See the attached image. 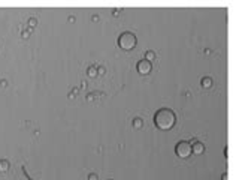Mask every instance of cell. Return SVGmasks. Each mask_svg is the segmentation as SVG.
<instances>
[{"label":"cell","instance_id":"2e32d148","mask_svg":"<svg viewBox=\"0 0 236 180\" xmlns=\"http://www.w3.org/2000/svg\"><path fill=\"white\" fill-rule=\"evenodd\" d=\"M81 87H82V89H87V83L82 81V83H81Z\"/></svg>","mask_w":236,"mask_h":180},{"label":"cell","instance_id":"6da1fadb","mask_svg":"<svg viewBox=\"0 0 236 180\" xmlns=\"http://www.w3.org/2000/svg\"><path fill=\"white\" fill-rule=\"evenodd\" d=\"M175 122H176V117L173 114L172 110L169 108H162L156 113L154 116V123L156 126L160 129V131H169L175 126Z\"/></svg>","mask_w":236,"mask_h":180},{"label":"cell","instance_id":"e0dca14e","mask_svg":"<svg viewBox=\"0 0 236 180\" xmlns=\"http://www.w3.org/2000/svg\"><path fill=\"white\" fill-rule=\"evenodd\" d=\"M221 180H229V177H227V174H223V177H221Z\"/></svg>","mask_w":236,"mask_h":180},{"label":"cell","instance_id":"ac0fdd59","mask_svg":"<svg viewBox=\"0 0 236 180\" xmlns=\"http://www.w3.org/2000/svg\"><path fill=\"white\" fill-rule=\"evenodd\" d=\"M93 21H99V15H94V17H93Z\"/></svg>","mask_w":236,"mask_h":180},{"label":"cell","instance_id":"30bf717a","mask_svg":"<svg viewBox=\"0 0 236 180\" xmlns=\"http://www.w3.org/2000/svg\"><path fill=\"white\" fill-rule=\"evenodd\" d=\"M133 128L135 129H141L142 128V119H133Z\"/></svg>","mask_w":236,"mask_h":180},{"label":"cell","instance_id":"4fadbf2b","mask_svg":"<svg viewBox=\"0 0 236 180\" xmlns=\"http://www.w3.org/2000/svg\"><path fill=\"white\" fill-rule=\"evenodd\" d=\"M21 36H23L24 39H27V38L30 36V32H23V33H21Z\"/></svg>","mask_w":236,"mask_h":180},{"label":"cell","instance_id":"8992f818","mask_svg":"<svg viewBox=\"0 0 236 180\" xmlns=\"http://www.w3.org/2000/svg\"><path fill=\"white\" fill-rule=\"evenodd\" d=\"M200 84H202V87H203V89H209V87L212 86V80H211L209 77H205V78H202Z\"/></svg>","mask_w":236,"mask_h":180},{"label":"cell","instance_id":"9c48e42d","mask_svg":"<svg viewBox=\"0 0 236 180\" xmlns=\"http://www.w3.org/2000/svg\"><path fill=\"white\" fill-rule=\"evenodd\" d=\"M154 59H156V54H154V51H146V53H145V60H146V62H149V63H151Z\"/></svg>","mask_w":236,"mask_h":180},{"label":"cell","instance_id":"d6986e66","mask_svg":"<svg viewBox=\"0 0 236 180\" xmlns=\"http://www.w3.org/2000/svg\"><path fill=\"white\" fill-rule=\"evenodd\" d=\"M69 21H70V23H75V17H69Z\"/></svg>","mask_w":236,"mask_h":180},{"label":"cell","instance_id":"ba28073f","mask_svg":"<svg viewBox=\"0 0 236 180\" xmlns=\"http://www.w3.org/2000/svg\"><path fill=\"white\" fill-rule=\"evenodd\" d=\"M87 74H88V77L96 78L97 77V66H90V68L87 69Z\"/></svg>","mask_w":236,"mask_h":180},{"label":"cell","instance_id":"7c38bea8","mask_svg":"<svg viewBox=\"0 0 236 180\" xmlns=\"http://www.w3.org/2000/svg\"><path fill=\"white\" fill-rule=\"evenodd\" d=\"M36 24H38L36 18H30V20H28V26H30V27H34Z\"/></svg>","mask_w":236,"mask_h":180},{"label":"cell","instance_id":"3957f363","mask_svg":"<svg viewBox=\"0 0 236 180\" xmlns=\"http://www.w3.org/2000/svg\"><path fill=\"white\" fill-rule=\"evenodd\" d=\"M175 152H176V155H178V158H181V159H187L190 155H191V144L187 143V141H181V143L176 144Z\"/></svg>","mask_w":236,"mask_h":180},{"label":"cell","instance_id":"52a82bcc","mask_svg":"<svg viewBox=\"0 0 236 180\" xmlns=\"http://www.w3.org/2000/svg\"><path fill=\"white\" fill-rule=\"evenodd\" d=\"M9 171V162L6 159H2L0 161V173H6Z\"/></svg>","mask_w":236,"mask_h":180},{"label":"cell","instance_id":"5b68a950","mask_svg":"<svg viewBox=\"0 0 236 180\" xmlns=\"http://www.w3.org/2000/svg\"><path fill=\"white\" fill-rule=\"evenodd\" d=\"M203 152H205V146H203V143H200V141H194L193 146H191V153L202 155Z\"/></svg>","mask_w":236,"mask_h":180},{"label":"cell","instance_id":"8fae6325","mask_svg":"<svg viewBox=\"0 0 236 180\" xmlns=\"http://www.w3.org/2000/svg\"><path fill=\"white\" fill-rule=\"evenodd\" d=\"M105 72H106V69L103 66H97V75H105Z\"/></svg>","mask_w":236,"mask_h":180},{"label":"cell","instance_id":"9a60e30c","mask_svg":"<svg viewBox=\"0 0 236 180\" xmlns=\"http://www.w3.org/2000/svg\"><path fill=\"white\" fill-rule=\"evenodd\" d=\"M0 86H2V87H6V86H8V83H6L5 80H2V81H0Z\"/></svg>","mask_w":236,"mask_h":180},{"label":"cell","instance_id":"7a4b0ae2","mask_svg":"<svg viewBox=\"0 0 236 180\" xmlns=\"http://www.w3.org/2000/svg\"><path fill=\"white\" fill-rule=\"evenodd\" d=\"M118 45H120V48H123L126 51H130V50H133L136 47V36L133 33H130V32H126V33L120 35Z\"/></svg>","mask_w":236,"mask_h":180},{"label":"cell","instance_id":"5bb4252c","mask_svg":"<svg viewBox=\"0 0 236 180\" xmlns=\"http://www.w3.org/2000/svg\"><path fill=\"white\" fill-rule=\"evenodd\" d=\"M88 180H97V174H90V176H88Z\"/></svg>","mask_w":236,"mask_h":180},{"label":"cell","instance_id":"277c9868","mask_svg":"<svg viewBox=\"0 0 236 180\" xmlns=\"http://www.w3.org/2000/svg\"><path fill=\"white\" fill-rule=\"evenodd\" d=\"M151 69H152L151 63H149V62H146L145 59L141 60V62L138 63V72H139L141 75H148V74L151 72Z\"/></svg>","mask_w":236,"mask_h":180}]
</instances>
